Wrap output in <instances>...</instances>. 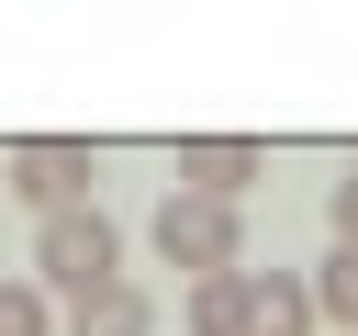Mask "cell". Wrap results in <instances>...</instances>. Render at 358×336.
<instances>
[{"label": "cell", "instance_id": "9", "mask_svg": "<svg viewBox=\"0 0 358 336\" xmlns=\"http://www.w3.org/2000/svg\"><path fill=\"white\" fill-rule=\"evenodd\" d=\"M0 336H56V302L34 280H0Z\"/></svg>", "mask_w": 358, "mask_h": 336}, {"label": "cell", "instance_id": "2", "mask_svg": "<svg viewBox=\"0 0 358 336\" xmlns=\"http://www.w3.org/2000/svg\"><path fill=\"white\" fill-rule=\"evenodd\" d=\"M145 235H157V258H168V269H190V280H213V269H246V224H235V202L168 190Z\"/></svg>", "mask_w": 358, "mask_h": 336}, {"label": "cell", "instance_id": "10", "mask_svg": "<svg viewBox=\"0 0 358 336\" xmlns=\"http://www.w3.org/2000/svg\"><path fill=\"white\" fill-rule=\"evenodd\" d=\"M336 246H358V157H347V179H336Z\"/></svg>", "mask_w": 358, "mask_h": 336}, {"label": "cell", "instance_id": "3", "mask_svg": "<svg viewBox=\"0 0 358 336\" xmlns=\"http://www.w3.org/2000/svg\"><path fill=\"white\" fill-rule=\"evenodd\" d=\"M90 179H101L90 134H22V146H11V168H0V190H11V202H34V213H78V202H90Z\"/></svg>", "mask_w": 358, "mask_h": 336}, {"label": "cell", "instance_id": "6", "mask_svg": "<svg viewBox=\"0 0 358 336\" xmlns=\"http://www.w3.org/2000/svg\"><path fill=\"white\" fill-rule=\"evenodd\" d=\"M67 336H157V302H145V280H112V291L67 302Z\"/></svg>", "mask_w": 358, "mask_h": 336}, {"label": "cell", "instance_id": "7", "mask_svg": "<svg viewBox=\"0 0 358 336\" xmlns=\"http://www.w3.org/2000/svg\"><path fill=\"white\" fill-rule=\"evenodd\" d=\"M190 336H246V269L190 280Z\"/></svg>", "mask_w": 358, "mask_h": 336}, {"label": "cell", "instance_id": "8", "mask_svg": "<svg viewBox=\"0 0 358 336\" xmlns=\"http://www.w3.org/2000/svg\"><path fill=\"white\" fill-rule=\"evenodd\" d=\"M313 325H358V246H324V269H313Z\"/></svg>", "mask_w": 358, "mask_h": 336}, {"label": "cell", "instance_id": "5", "mask_svg": "<svg viewBox=\"0 0 358 336\" xmlns=\"http://www.w3.org/2000/svg\"><path fill=\"white\" fill-rule=\"evenodd\" d=\"M246 336H313V280L246 269Z\"/></svg>", "mask_w": 358, "mask_h": 336}, {"label": "cell", "instance_id": "4", "mask_svg": "<svg viewBox=\"0 0 358 336\" xmlns=\"http://www.w3.org/2000/svg\"><path fill=\"white\" fill-rule=\"evenodd\" d=\"M268 179V146L257 134H190L179 146V190H201V202H246Z\"/></svg>", "mask_w": 358, "mask_h": 336}, {"label": "cell", "instance_id": "1", "mask_svg": "<svg viewBox=\"0 0 358 336\" xmlns=\"http://www.w3.org/2000/svg\"><path fill=\"white\" fill-rule=\"evenodd\" d=\"M112 280H123V224H112L101 202L34 224V291H45V302H90V291H112Z\"/></svg>", "mask_w": 358, "mask_h": 336}]
</instances>
